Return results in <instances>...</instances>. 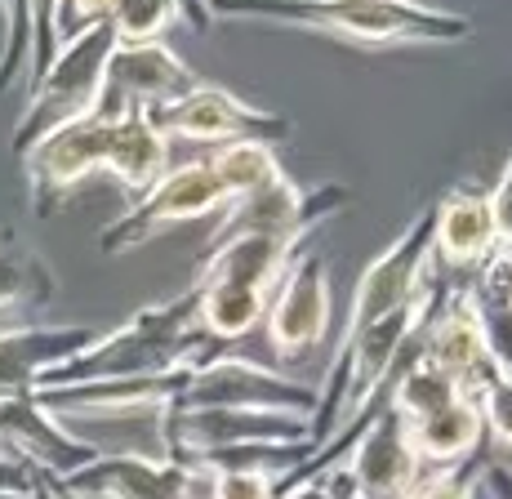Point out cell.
Wrapping results in <instances>:
<instances>
[{
  "label": "cell",
  "mask_w": 512,
  "mask_h": 499,
  "mask_svg": "<svg viewBox=\"0 0 512 499\" xmlns=\"http://www.w3.org/2000/svg\"><path fill=\"white\" fill-rule=\"evenodd\" d=\"M228 352L214 344L201 326H196V290L187 286L183 295L156 303V308L134 312L125 326L103 330L63 366L45 370L36 393L49 388H81V384H121V379H152L170 375L183 366H201V361Z\"/></svg>",
  "instance_id": "cell-1"
},
{
  "label": "cell",
  "mask_w": 512,
  "mask_h": 499,
  "mask_svg": "<svg viewBox=\"0 0 512 499\" xmlns=\"http://www.w3.org/2000/svg\"><path fill=\"white\" fill-rule=\"evenodd\" d=\"M210 9L232 18H263V23L312 36H334L361 50L472 41V18L428 9L419 0H210Z\"/></svg>",
  "instance_id": "cell-2"
},
{
  "label": "cell",
  "mask_w": 512,
  "mask_h": 499,
  "mask_svg": "<svg viewBox=\"0 0 512 499\" xmlns=\"http://www.w3.org/2000/svg\"><path fill=\"white\" fill-rule=\"evenodd\" d=\"M112 50H116L112 27H94V32L58 45L45 76L27 85V103H23V116H18L14 134H9V152L27 156L54 130L94 116L98 99H103V76H107Z\"/></svg>",
  "instance_id": "cell-3"
},
{
  "label": "cell",
  "mask_w": 512,
  "mask_h": 499,
  "mask_svg": "<svg viewBox=\"0 0 512 499\" xmlns=\"http://www.w3.org/2000/svg\"><path fill=\"white\" fill-rule=\"evenodd\" d=\"M317 401L321 393L312 384L290 379L281 370L228 348L219 357L192 366L174 410H277V415H294L312 424Z\"/></svg>",
  "instance_id": "cell-4"
},
{
  "label": "cell",
  "mask_w": 512,
  "mask_h": 499,
  "mask_svg": "<svg viewBox=\"0 0 512 499\" xmlns=\"http://www.w3.org/2000/svg\"><path fill=\"white\" fill-rule=\"evenodd\" d=\"M228 197H223V183L214 179L210 161H183L156 183L152 192H143L139 201H130V210L121 219H112L98 232V250L112 259V254H130L147 246L152 237L179 228V223H196L205 214H219Z\"/></svg>",
  "instance_id": "cell-5"
},
{
  "label": "cell",
  "mask_w": 512,
  "mask_h": 499,
  "mask_svg": "<svg viewBox=\"0 0 512 499\" xmlns=\"http://www.w3.org/2000/svg\"><path fill=\"white\" fill-rule=\"evenodd\" d=\"M152 121L161 125L165 139H187V143H214V148H228V143H268L277 148L294 134L290 116H277L259 103H245L241 94L223 90V85H192L183 99L165 103L161 112H152Z\"/></svg>",
  "instance_id": "cell-6"
},
{
  "label": "cell",
  "mask_w": 512,
  "mask_h": 499,
  "mask_svg": "<svg viewBox=\"0 0 512 499\" xmlns=\"http://www.w3.org/2000/svg\"><path fill=\"white\" fill-rule=\"evenodd\" d=\"M348 205V188L339 183H321V188H299L294 179H281L272 188L254 192V197L228 201L219 210V228L210 232L205 246H223V241H241V237H277L308 246V237L321 228L326 219Z\"/></svg>",
  "instance_id": "cell-7"
},
{
  "label": "cell",
  "mask_w": 512,
  "mask_h": 499,
  "mask_svg": "<svg viewBox=\"0 0 512 499\" xmlns=\"http://www.w3.org/2000/svg\"><path fill=\"white\" fill-rule=\"evenodd\" d=\"M432 272H437V263H432V205H428V210L357 277L343 335H352V330L370 326V321L388 317V312H397V308H410V303L428 290Z\"/></svg>",
  "instance_id": "cell-8"
},
{
  "label": "cell",
  "mask_w": 512,
  "mask_h": 499,
  "mask_svg": "<svg viewBox=\"0 0 512 499\" xmlns=\"http://www.w3.org/2000/svg\"><path fill=\"white\" fill-rule=\"evenodd\" d=\"M27 170V201L36 219H54L58 205L72 197L76 188L103 174L107 161V121L85 116L76 125H63L49 139H41L27 156H18Z\"/></svg>",
  "instance_id": "cell-9"
},
{
  "label": "cell",
  "mask_w": 512,
  "mask_h": 499,
  "mask_svg": "<svg viewBox=\"0 0 512 499\" xmlns=\"http://www.w3.org/2000/svg\"><path fill=\"white\" fill-rule=\"evenodd\" d=\"M263 335L281 361L312 357L330 335V281L321 250L303 246L294 263L285 268L281 286L272 290L268 317H263Z\"/></svg>",
  "instance_id": "cell-10"
},
{
  "label": "cell",
  "mask_w": 512,
  "mask_h": 499,
  "mask_svg": "<svg viewBox=\"0 0 512 499\" xmlns=\"http://www.w3.org/2000/svg\"><path fill=\"white\" fill-rule=\"evenodd\" d=\"M192 85H201V76L165 45H116L107 58L103 99H98L94 116H103V121L152 116L165 103L183 99Z\"/></svg>",
  "instance_id": "cell-11"
},
{
  "label": "cell",
  "mask_w": 512,
  "mask_h": 499,
  "mask_svg": "<svg viewBox=\"0 0 512 499\" xmlns=\"http://www.w3.org/2000/svg\"><path fill=\"white\" fill-rule=\"evenodd\" d=\"M174 459H205L241 446H303L312 442V424L277 410H174L170 419Z\"/></svg>",
  "instance_id": "cell-12"
},
{
  "label": "cell",
  "mask_w": 512,
  "mask_h": 499,
  "mask_svg": "<svg viewBox=\"0 0 512 499\" xmlns=\"http://www.w3.org/2000/svg\"><path fill=\"white\" fill-rule=\"evenodd\" d=\"M423 361L432 370H441L446 379H455L464 397H481V388L499 375L495 361H490L486 348V330H481V317L472 308L468 281H450L441 308L428 317L423 326Z\"/></svg>",
  "instance_id": "cell-13"
},
{
  "label": "cell",
  "mask_w": 512,
  "mask_h": 499,
  "mask_svg": "<svg viewBox=\"0 0 512 499\" xmlns=\"http://www.w3.org/2000/svg\"><path fill=\"white\" fill-rule=\"evenodd\" d=\"M495 250H499V228L486 188L459 183V188H450L432 205V263H441V277L472 281Z\"/></svg>",
  "instance_id": "cell-14"
},
{
  "label": "cell",
  "mask_w": 512,
  "mask_h": 499,
  "mask_svg": "<svg viewBox=\"0 0 512 499\" xmlns=\"http://www.w3.org/2000/svg\"><path fill=\"white\" fill-rule=\"evenodd\" d=\"M54 486L72 499H201L196 468L174 459H90Z\"/></svg>",
  "instance_id": "cell-15"
},
{
  "label": "cell",
  "mask_w": 512,
  "mask_h": 499,
  "mask_svg": "<svg viewBox=\"0 0 512 499\" xmlns=\"http://www.w3.org/2000/svg\"><path fill=\"white\" fill-rule=\"evenodd\" d=\"M0 446L18 459V464L36 468V473L54 477H72L76 468H85L90 459H98L90 446H81L54 415L32 397H14V401H0Z\"/></svg>",
  "instance_id": "cell-16"
},
{
  "label": "cell",
  "mask_w": 512,
  "mask_h": 499,
  "mask_svg": "<svg viewBox=\"0 0 512 499\" xmlns=\"http://www.w3.org/2000/svg\"><path fill=\"white\" fill-rule=\"evenodd\" d=\"M361 499H401L419 482L423 464L410 446V433L388 406L366 424V433L343 455Z\"/></svg>",
  "instance_id": "cell-17"
},
{
  "label": "cell",
  "mask_w": 512,
  "mask_h": 499,
  "mask_svg": "<svg viewBox=\"0 0 512 499\" xmlns=\"http://www.w3.org/2000/svg\"><path fill=\"white\" fill-rule=\"evenodd\" d=\"M98 330L90 326H9L0 330V401L32 397L45 370L76 357Z\"/></svg>",
  "instance_id": "cell-18"
},
{
  "label": "cell",
  "mask_w": 512,
  "mask_h": 499,
  "mask_svg": "<svg viewBox=\"0 0 512 499\" xmlns=\"http://www.w3.org/2000/svg\"><path fill=\"white\" fill-rule=\"evenodd\" d=\"M299 250L303 246L277 241V237L223 241V246L205 250V259L196 263L192 286H245V290H263V295H272Z\"/></svg>",
  "instance_id": "cell-19"
},
{
  "label": "cell",
  "mask_w": 512,
  "mask_h": 499,
  "mask_svg": "<svg viewBox=\"0 0 512 499\" xmlns=\"http://www.w3.org/2000/svg\"><path fill=\"white\" fill-rule=\"evenodd\" d=\"M170 170H174L170 139L161 134V125H156L152 116H121V121H107L103 174L121 192H130V197L139 201L143 192H152Z\"/></svg>",
  "instance_id": "cell-20"
},
{
  "label": "cell",
  "mask_w": 512,
  "mask_h": 499,
  "mask_svg": "<svg viewBox=\"0 0 512 499\" xmlns=\"http://www.w3.org/2000/svg\"><path fill=\"white\" fill-rule=\"evenodd\" d=\"M54 272L36 250L18 241L14 228H0V330L32 326V317L54 299Z\"/></svg>",
  "instance_id": "cell-21"
},
{
  "label": "cell",
  "mask_w": 512,
  "mask_h": 499,
  "mask_svg": "<svg viewBox=\"0 0 512 499\" xmlns=\"http://www.w3.org/2000/svg\"><path fill=\"white\" fill-rule=\"evenodd\" d=\"M423 468H459L486 450V424H481L477 397H459L455 406L437 410L432 419L406 428Z\"/></svg>",
  "instance_id": "cell-22"
},
{
  "label": "cell",
  "mask_w": 512,
  "mask_h": 499,
  "mask_svg": "<svg viewBox=\"0 0 512 499\" xmlns=\"http://www.w3.org/2000/svg\"><path fill=\"white\" fill-rule=\"evenodd\" d=\"M196 290V326L223 348H236L250 339L268 317L272 295L245 286H192Z\"/></svg>",
  "instance_id": "cell-23"
},
{
  "label": "cell",
  "mask_w": 512,
  "mask_h": 499,
  "mask_svg": "<svg viewBox=\"0 0 512 499\" xmlns=\"http://www.w3.org/2000/svg\"><path fill=\"white\" fill-rule=\"evenodd\" d=\"M464 397L459 393L455 379H446L441 370H432L423 357L406 361V366L392 370V384H388V410L401 419L406 428L423 424V419H432L437 410L455 406V401Z\"/></svg>",
  "instance_id": "cell-24"
},
{
  "label": "cell",
  "mask_w": 512,
  "mask_h": 499,
  "mask_svg": "<svg viewBox=\"0 0 512 499\" xmlns=\"http://www.w3.org/2000/svg\"><path fill=\"white\" fill-rule=\"evenodd\" d=\"M205 161H210L214 179L223 183V197L228 201L254 197V192L290 179L277 161V148H268V143H228V148H214Z\"/></svg>",
  "instance_id": "cell-25"
},
{
  "label": "cell",
  "mask_w": 512,
  "mask_h": 499,
  "mask_svg": "<svg viewBox=\"0 0 512 499\" xmlns=\"http://www.w3.org/2000/svg\"><path fill=\"white\" fill-rule=\"evenodd\" d=\"M174 23H183L179 0H116L107 18L116 45H161Z\"/></svg>",
  "instance_id": "cell-26"
},
{
  "label": "cell",
  "mask_w": 512,
  "mask_h": 499,
  "mask_svg": "<svg viewBox=\"0 0 512 499\" xmlns=\"http://www.w3.org/2000/svg\"><path fill=\"white\" fill-rule=\"evenodd\" d=\"M196 477H201V499H277L281 495V477L254 473V468H196Z\"/></svg>",
  "instance_id": "cell-27"
},
{
  "label": "cell",
  "mask_w": 512,
  "mask_h": 499,
  "mask_svg": "<svg viewBox=\"0 0 512 499\" xmlns=\"http://www.w3.org/2000/svg\"><path fill=\"white\" fill-rule=\"evenodd\" d=\"M481 424H486V446L499 459H512V379L495 375L477 397Z\"/></svg>",
  "instance_id": "cell-28"
},
{
  "label": "cell",
  "mask_w": 512,
  "mask_h": 499,
  "mask_svg": "<svg viewBox=\"0 0 512 499\" xmlns=\"http://www.w3.org/2000/svg\"><path fill=\"white\" fill-rule=\"evenodd\" d=\"M477 468L481 464H459V468H423L419 482L401 499H477Z\"/></svg>",
  "instance_id": "cell-29"
},
{
  "label": "cell",
  "mask_w": 512,
  "mask_h": 499,
  "mask_svg": "<svg viewBox=\"0 0 512 499\" xmlns=\"http://www.w3.org/2000/svg\"><path fill=\"white\" fill-rule=\"evenodd\" d=\"M112 9H116V0H58V9H54V41L67 45V41H76V36L94 32V27H107Z\"/></svg>",
  "instance_id": "cell-30"
},
{
  "label": "cell",
  "mask_w": 512,
  "mask_h": 499,
  "mask_svg": "<svg viewBox=\"0 0 512 499\" xmlns=\"http://www.w3.org/2000/svg\"><path fill=\"white\" fill-rule=\"evenodd\" d=\"M490 210H495L499 246H512V161L504 165V174H499L495 188H490Z\"/></svg>",
  "instance_id": "cell-31"
},
{
  "label": "cell",
  "mask_w": 512,
  "mask_h": 499,
  "mask_svg": "<svg viewBox=\"0 0 512 499\" xmlns=\"http://www.w3.org/2000/svg\"><path fill=\"white\" fill-rule=\"evenodd\" d=\"M179 9H183V27H187V32L205 36V32L214 27V9H210V0H179Z\"/></svg>",
  "instance_id": "cell-32"
},
{
  "label": "cell",
  "mask_w": 512,
  "mask_h": 499,
  "mask_svg": "<svg viewBox=\"0 0 512 499\" xmlns=\"http://www.w3.org/2000/svg\"><path fill=\"white\" fill-rule=\"evenodd\" d=\"M277 499H330L321 477H299V482H285Z\"/></svg>",
  "instance_id": "cell-33"
},
{
  "label": "cell",
  "mask_w": 512,
  "mask_h": 499,
  "mask_svg": "<svg viewBox=\"0 0 512 499\" xmlns=\"http://www.w3.org/2000/svg\"><path fill=\"white\" fill-rule=\"evenodd\" d=\"M32 499H63V491H58L45 473H36V468H32Z\"/></svg>",
  "instance_id": "cell-34"
},
{
  "label": "cell",
  "mask_w": 512,
  "mask_h": 499,
  "mask_svg": "<svg viewBox=\"0 0 512 499\" xmlns=\"http://www.w3.org/2000/svg\"><path fill=\"white\" fill-rule=\"evenodd\" d=\"M0 459H14V455H9V450H5V446H0Z\"/></svg>",
  "instance_id": "cell-35"
},
{
  "label": "cell",
  "mask_w": 512,
  "mask_h": 499,
  "mask_svg": "<svg viewBox=\"0 0 512 499\" xmlns=\"http://www.w3.org/2000/svg\"><path fill=\"white\" fill-rule=\"evenodd\" d=\"M495 459H499V455H495ZM504 464H508V468H512V459H504Z\"/></svg>",
  "instance_id": "cell-36"
},
{
  "label": "cell",
  "mask_w": 512,
  "mask_h": 499,
  "mask_svg": "<svg viewBox=\"0 0 512 499\" xmlns=\"http://www.w3.org/2000/svg\"><path fill=\"white\" fill-rule=\"evenodd\" d=\"M63 499H72V495H63Z\"/></svg>",
  "instance_id": "cell-37"
},
{
  "label": "cell",
  "mask_w": 512,
  "mask_h": 499,
  "mask_svg": "<svg viewBox=\"0 0 512 499\" xmlns=\"http://www.w3.org/2000/svg\"><path fill=\"white\" fill-rule=\"evenodd\" d=\"M477 499H481V495H477Z\"/></svg>",
  "instance_id": "cell-38"
}]
</instances>
